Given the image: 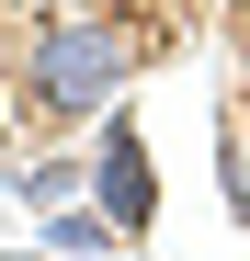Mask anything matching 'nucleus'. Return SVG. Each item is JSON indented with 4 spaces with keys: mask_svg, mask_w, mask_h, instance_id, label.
Here are the masks:
<instances>
[{
    "mask_svg": "<svg viewBox=\"0 0 250 261\" xmlns=\"http://www.w3.org/2000/svg\"><path fill=\"white\" fill-rule=\"evenodd\" d=\"M125 68H137V46H125V23H103V12H57V23H46V34L23 46V102L46 114V125L114 114Z\"/></svg>",
    "mask_w": 250,
    "mask_h": 261,
    "instance_id": "1",
    "label": "nucleus"
},
{
    "mask_svg": "<svg viewBox=\"0 0 250 261\" xmlns=\"http://www.w3.org/2000/svg\"><path fill=\"white\" fill-rule=\"evenodd\" d=\"M91 193H103V216H114V239H148V227H159V170H148L137 114H114L103 137H91Z\"/></svg>",
    "mask_w": 250,
    "mask_h": 261,
    "instance_id": "2",
    "label": "nucleus"
},
{
    "mask_svg": "<svg viewBox=\"0 0 250 261\" xmlns=\"http://www.w3.org/2000/svg\"><path fill=\"white\" fill-rule=\"evenodd\" d=\"M80 182H91V159H34V170H23V204H46V216H57Z\"/></svg>",
    "mask_w": 250,
    "mask_h": 261,
    "instance_id": "3",
    "label": "nucleus"
},
{
    "mask_svg": "<svg viewBox=\"0 0 250 261\" xmlns=\"http://www.w3.org/2000/svg\"><path fill=\"white\" fill-rule=\"evenodd\" d=\"M0 261H34V250H0ZM57 261H68V250H57Z\"/></svg>",
    "mask_w": 250,
    "mask_h": 261,
    "instance_id": "4",
    "label": "nucleus"
}]
</instances>
